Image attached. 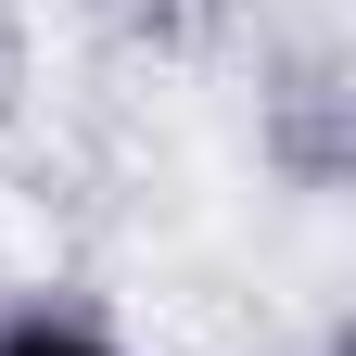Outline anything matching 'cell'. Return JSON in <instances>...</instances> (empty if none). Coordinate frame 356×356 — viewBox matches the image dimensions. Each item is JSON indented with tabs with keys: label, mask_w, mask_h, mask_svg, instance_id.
<instances>
[{
	"label": "cell",
	"mask_w": 356,
	"mask_h": 356,
	"mask_svg": "<svg viewBox=\"0 0 356 356\" xmlns=\"http://www.w3.org/2000/svg\"><path fill=\"white\" fill-rule=\"evenodd\" d=\"M0 356H127L89 305H64V293H26V305H0Z\"/></svg>",
	"instance_id": "1"
},
{
	"label": "cell",
	"mask_w": 356,
	"mask_h": 356,
	"mask_svg": "<svg viewBox=\"0 0 356 356\" xmlns=\"http://www.w3.org/2000/svg\"><path fill=\"white\" fill-rule=\"evenodd\" d=\"M127 13H178V0H127Z\"/></svg>",
	"instance_id": "2"
}]
</instances>
